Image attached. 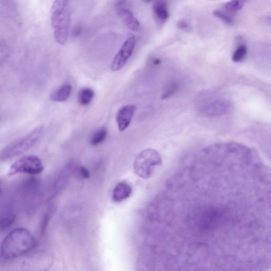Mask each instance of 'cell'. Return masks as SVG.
<instances>
[{
	"mask_svg": "<svg viewBox=\"0 0 271 271\" xmlns=\"http://www.w3.org/2000/svg\"><path fill=\"white\" fill-rule=\"evenodd\" d=\"M80 174L85 178H89L90 176V173L89 171L83 166L80 167Z\"/></svg>",
	"mask_w": 271,
	"mask_h": 271,
	"instance_id": "cell-23",
	"label": "cell"
},
{
	"mask_svg": "<svg viewBox=\"0 0 271 271\" xmlns=\"http://www.w3.org/2000/svg\"><path fill=\"white\" fill-rule=\"evenodd\" d=\"M153 64L155 66H157L160 64V60L159 59H155L152 61Z\"/></svg>",
	"mask_w": 271,
	"mask_h": 271,
	"instance_id": "cell-25",
	"label": "cell"
},
{
	"mask_svg": "<svg viewBox=\"0 0 271 271\" xmlns=\"http://www.w3.org/2000/svg\"><path fill=\"white\" fill-rule=\"evenodd\" d=\"M81 32L82 27L80 26H77L74 28L72 32V35L75 37H78Z\"/></svg>",
	"mask_w": 271,
	"mask_h": 271,
	"instance_id": "cell-24",
	"label": "cell"
},
{
	"mask_svg": "<svg viewBox=\"0 0 271 271\" xmlns=\"http://www.w3.org/2000/svg\"><path fill=\"white\" fill-rule=\"evenodd\" d=\"M244 0H230L224 4V8L229 12L235 13L243 8Z\"/></svg>",
	"mask_w": 271,
	"mask_h": 271,
	"instance_id": "cell-17",
	"label": "cell"
},
{
	"mask_svg": "<svg viewBox=\"0 0 271 271\" xmlns=\"http://www.w3.org/2000/svg\"><path fill=\"white\" fill-rule=\"evenodd\" d=\"M131 193L132 188L129 184L125 182H119L113 190L112 200L116 203H120L128 199Z\"/></svg>",
	"mask_w": 271,
	"mask_h": 271,
	"instance_id": "cell-10",
	"label": "cell"
},
{
	"mask_svg": "<svg viewBox=\"0 0 271 271\" xmlns=\"http://www.w3.org/2000/svg\"><path fill=\"white\" fill-rule=\"evenodd\" d=\"M160 153L154 149L143 150L137 156L134 163V170L137 175L143 179L151 177L154 171L162 164Z\"/></svg>",
	"mask_w": 271,
	"mask_h": 271,
	"instance_id": "cell-3",
	"label": "cell"
},
{
	"mask_svg": "<svg viewBox=\"0 0 271 271\" xmlns=\"http://www.w3.org/2000/svg\"><path fill=\"white\" fill-rule=\"evenodd\" d=\"M228 103L224 101H215L207 105L203 108V112L210 116H221L226 113L229 109Z\"/></svg>",
	"mask_w": 271,
	"mask_h": 271,
	"instance_id": "cell-11",
	"label": "cell"
},
{
	"mask_svg": "<svg viewBox=\"0 0 271 271\" xmlns=\"http://www.w3.org/2000/svg\"><path fill=\"white\" fill-rule=\"evenodd\" d=\"M247 54V48L245 45H240L234 51L232 56V60L235 63L243 61Z\"/></svg>",
	"mask_w": 271,
	"mask_h": 271,
	"instance_id": "cell-16",
	"label": "cell"
},
{
	"mask_svg": "<svg viewBox=\"0 0 271 271\" xmlns=\"http://www.w3.org/2000/svg\"><path fill=\"white\" fill-rule=\"evenodd\" d=\"M136 109V107L134 105H127L119 109L117 112L116 121L120 131H124L128 128Z\"/></svg>",
	"mask_w": 271,
	"mask_h": 271,
	"instance_id": "cell-8",
	"label": "cell"
},
{
	"mask_svg": "<svg viewBox=\"0 0 271 271\" xmlns=\"http://www.w3.org/2000/svg\"><path fill=\"white\" fill-rule=\"evenodd\" d=\"M15 221V215L13 213L7 215L0 220V229H5L9 228Z\"/></svg>",
	"mask_w": 271,
	"mask_h": 271,
	"instance_id": "cell-20",
	"label": "cell"
},
{
	"mask_svg": "<svg viewBox=\"0 0 271 271\" xmlns=\"http://www.w3.org/2000/svg\"><path fill=\"white\" fill-rule=\"evenodd\" d=\"M36 246V240L31 232L26 228H18L5 238L0 251L4 259L11 260L25 255Z\"/></svg>",
	"mask_w": 271,
	"mask_h": 271,
	"instance_id": "cell-1",
	"label": "cell"
},
{
	"mask_svg": "<svg viewBox=\"0 0 271 271\" xmlns=\"http://www.w3.org/2000/svg\"><path fill=\"white\" fill-rule=\"evenodd\" d=\"M179 87V85L177 82H172L167 86L165 90L164 91L162 96H161V99L164 100L168 99L173 95H175V92Z\"/></svg>",
	"mask_w": 271,
	"mask_h": 271,
	"instance_id": "cell-19",
	"label": "cell"
},
{
	"mask_svg": "<svg viewBox=\"0 0 271 271\" xmlns=\"http://www.w3.org/2000/svg\"><path fill=\"white\" fill-rule=\"evenodd\" d=\"M108 135L106 129L102 128L96 131L90 138V143L92 146H96L105 142Z\"/></svg>",
	"mask_w": 271,
	"mask_h": 271,
	"instance_id": "cell-15",
	"label": "cell"
},
{
	"mask_svg": "<svg viewBox=\"0 0 271 271\" xmlns=\"http://www.w3.org/2000/svg\"><path fill=\"white\" fill-rule=\"evenodd\" d=\"M212 14L227 24L231 25L233 23L234 20L232 17L221 10L216 9L213 10Z\"/></svg>",
	"mask_w": 271,
	"mask_h": 271,
	"instance_id": "cell-18",
	"label": "cell"
},
{
	"mask_svg": "<svg viewBox=\"0 0 271 271\" xmlns=\"http://www.w3.org/2000/svg\"><path fill=\"white\" fill-rule=\"evenodd\" d=\"M72 90V86L70 84H63L59 89L52 92L49 96V99L56 102H65L70 97Z\"/></svg>",
	"mask_w": 271,
	"mask_h": 271,
	"instance_id": "cell-13",
	"label": "cell"
},
{
	"mask_svg": "<svg viewBox=\"0 0 271 271\" xmlns=\"http://www.w3.org/2000/svg\"><path fill=\"white\" fill-rule=\"evenodd\" d=\"M117 9L118 14L122 17L125 25L129 30L134 32L140 31L139 21L136 18L130 10L126 7V3L124 1L118 2L117 4Z\"/></svg>",
	"mask_w": 271,
	"mask_h": 271,
	"instance_id": "cell-7",
	"label": "cell"
},
{
	"mask_svg": "<svg viewBox=\"0 0 271 271\" xmlns=\"http://www.w3.org/2000/svg\"><path fill=\"white\" fill-rule=\"evenodd\" d=\"M95 91L89 88L82 89L78 95V102L80 105L86 106L93 100L95 97Z\"/></svg>",
	"mask_w": 271,
	"mask_h": 271,
	"instance_id": "cell-14",
	"label": "cell"
},
{
	"mask_svg": "<svg viewBox=\"0 0 271 271\" xmlns=\"http://www.w3.org/2000/svg\"><path fill=\"white\" fill-rule=\"evenodd\" d=\"M70 15L67 9L53 27L54 38L57 43L63 45L67 42L70 33Z\"/></svg>",
	"mask_w": 271,
	"mask_h": 271,
	"instance_id": "cell-6",
	"label": "cell"
},
{
	"mask_svg": "<svg viewBox=\"0 0 271 271\" xmlns=\"http://www.w3.org/2000/svg\"><path fill=\"white\" fill-rule=\"evenodd\" d=\"M144 1H145L146 3H149L150 2H151L152 0H144Z\"/></svg>",
	"mask_w": 271,
	"mask_h": 271,
	"instance_id": "cell-26",
	"label": "cell"
},
{
	"mask_svg": "<svg viewBox=\"0 0 271 271\" xmlns=\"http://www.w3.org/2000/svg\"><path fill=\"white\" fill-rule=\"evenodd\" d=\"M44 170L42 160L35 155H27L17 160L11 165L8 175L14 176L19 174L37 175Z\"/></svg>",
	"mask_w": 271,
	"mask_h": 271,
	"instance_id": "cell-4",
	"label": "cell"
},
{
	"mask_svg": "<svg viewBox=\"0 0 271 271\" xmlns=\"http://www.w3.org/2000/svg\"><path fill=\"white\" fill-rule=\"evenodd\" d=\"M155 18L160 24H164L170 17L168 3L166 0H155L153 6Z\"/></svg>",
	"mask_w": 271,
	"mask_h": 271,
	"instance_id": "cell-9",
	"label": "cell"
},
{
	"mask_svg": "<svg viewBox=\"0 0 271 271\" xmlns=\"http://www.w3.org/2000/svg\"><path fill=\"white\" fill-rule=\"evenodd\" d=\"M50 216V210H48L47 212H46L44 215L42 223L41 224V232L44 233L46 229V227H47L48 222L49 221Z\"/></svg>",
	"mask_w": 271,
	"mask_h": 271,
	"instance_id": "cell-22",
	"label": "cell"
},
{
	"mask_svg": "<svg viewBox=\"0 0 271 271\" xmlns=\"http://www.w3.org/2000/svg\"><path fill=\"white\" fill-rule=\"evenodd\" d=\"M176 27L178 30L186 32H189L191 30V26H190L189 22L184 19L178 20L176 23Z\"/></svg>",
	"mask_w": 271,
	"mask_h": 271,
	"instance_id": "cell-21",
	"label": "cell"
},
{
	"mask_svg": "<svg viewBox=\"0 0 271 271\" xmlns=\"http://www.w3.org/2000/svg\"><path fill=\"white\" fill-rule=\"evenodd\" d=\"M43 132V127H37L26 136L9 144L0 151V162L15 158L28 151L41 138Z\"/></svg>",
	"mask_w": 271,
	"mask_h": 271,
	"instance_id": "cell-2",
	"label": "cell"
},
{
	"mask_svg": "<svg viewBox=\"0 0 271 271\" xmlns=\"http://www.w3.org/2000/svg\"><path fill=\"white\" fill-rule=\"evenodd\" d=\"M70 0H55L51 10V23L54 27L61 16L67 10Z\"/></svg>",
	"mask_w": 271,
	"mask_h": 271,
	"instance_id": "cell-12",
	"label": "cell"
},
{
	"mask_svg": "<svg viewBox=\"0 0 271 271\" xmlns=\"http://www.w3.org/2000/svg\"><path fill=\"white\" fill-rule=\"evenodd\" d=\"M135 45L136 38L134 36L130 37L126 40L112 61L111 66L112 71L117 72L123 68L133 53Z\"/></svg>",
	"mask_w": 271,
	"mask_h": 271,
	"instance_id": "cell-5",
	"label": "cell"
}]
</instances>
